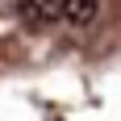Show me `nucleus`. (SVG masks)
<instances>
[{"label":"nucleus","instance_id":"f03ea898","mask_svg":"<svg viewBox=\"0 0 121 121\" xmlns=\"http://www.w3.org/2000/svg\"><path fill=\"white\" fill-rule=\"evenodd\" d=\"M17 9H21V17L29 25H50V21H59V0H17Z\"/></svg>","mask_w":121,"mask_h":121},{"label":"nucleus","instance_id":"f257e3e1","mask_svg":"<svg viewBox=\"0 0 121 121\" xmlns=\"http://www.w3.org/2000/svg\"><path fill=\"white\" fill-rule=\"evenodd\" d=\"M59 17L75 29H84L100 17V0H59Z\"/></svg>","mask_w":121,"mask_h":121}]
</instances>
